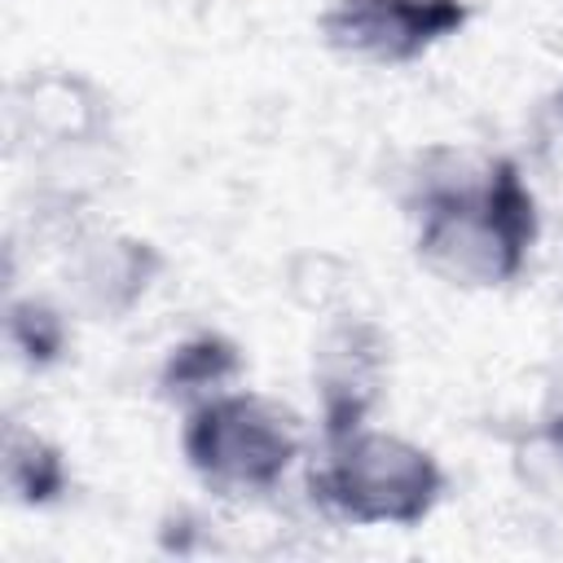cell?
Listing matches in <instances>:
<instances>
[{"instance_id":"1","label":"cell","mask_w":563,"mask_h":563,"mask_svg":"<svg viewBox=\"0 0 563 563\" xmlns=\"http://www.w3.org/2000/svg\"><path fill=\"white\" fill-rule=\"evenodd\" d=\"M449 167L418 176V264L457 290H497L515 282L537 246V198L506 154L466 163L444 150Z\"/></svg>"},{"instance_id":"2","label":"cell","mask_w":563,"mask_h":563,"mask_svg":"<svg viewBox=\"0 0 563 563\" xmlns=\"http://www.w3.org/2000/svg\"><path fill=\"white\" fill-rule=\"evenodd\" d=\"M444 488L449 475L427 444L369 422L325 440L312 471V501L352 528H418L444 501Z\"/></svg>"},{"instance_id":"3","label":"cell","mask_w":563,"mask_h":563,"mask_svg":"<svg viewBox=\"0 0 563 563\" xmlns=\"http://www.w3.org/2000/svg\"><path fill=\"white\" fill-rule=\"evenodd\" d=\"M303 449L295 413L260 391L229 387L194 409H185L180 453L185 466L224 497L273 493Z\"/></svg>"},{"instance_id":"4","label":"cell","mask_w":563,"mask_h":563,"mask_svg":"<svg viewBox=\"0 0 563 563\" xmlns=\"http://www.w3.org/2000/svg\"><path fill=\"white\" fill-rule=\"evenodd\" d=\"M466 0H330L317 18L325 48L365 66H409L466 31Z\"/></svg>"},{"instance_id":"5","label":"cell","mask_w":563,"mask_h":563,"mask_svg":"<svg viewBox=\"0 0 563 563\" xmlns=\"http://www.w3.org/2000/svg\"><path fill=\"white\" fill-rule=\"evenodd\" d=\"M387 378V339L365 317H339L312 352V383L321 400V435L339 440L369 422Z\"/></svg>"},{"instance_id":"6","label":"cell","mask_w":563,"mask_h":563,"mask_svg":"<svg viewBox=\"0 0 563 563\" xmlns=\"http://www.w3.org/2000/svg\"><path fill=\"white\" fill-rule=\"evenodd\" d=\"M163 251L145 238L97 229L79 233L66 255V295L70 308L92 321H119L128 317L158 282Z\"/></svg>"},{"instance_id":"7","label":"cell","mask_w":563,"mask_h":563,"mask_svg":"<svg viewBox=\"0 0 563 563\" xmlns=\"http://www.w3.org/2000/svg\"><path fill=\"white\" fill-rule=\"evenodd\" d=\"M13 128L44 145H92L110 132V101L79 75L40 70L13 88Z\"/></svg>"},{"instance_id":"8","label":"cell","mask_w":563,"mask_h":563,"mask_svg":"<svg viewBox=\"0 0 563 563\" xmlns=\"http://www.w3.org/2000/svg\"><path fill=\"white\" fill-rule=\"evenodd\" d=\"M242 378V352L229 334H216V330H202L185 343H176L158 369V391L163 400L180 405V409H194L220 391H229L233 383Z\"/></svg>"},{"instance_id":"9","label":"cell","mask_w":563,"mask_h":563,"mask_svg":"<svg viewBox=\"0 0 563 563\" xmlns=\"http://www.w3.org/2000/svg\"><path fill=\"white\" fill-rule=\"evenodd\" d=\"M0 471H4V493L18 501V506H53L66 497L70 488V466H66V453L31 422L22 418H9L4 422V457H0Z\"/></svg>"},{"instance_id":"10","label":"cell","mask_w":563,"mask_h":563,"mask_svg":"<svg viewBox=\"0 0 563 563\" xmlns=\"http://www.w3.org/2000/svg\"><path fill=\"white\" fill-rule=\"evenodd\" d=\"M4 334H9V347L18 352V361H26L31 369L57 365L70 343L66 312L57 303H48L44 295H13L4 308Z\"/></svg>"},{"instance_id":"11","label":"cell","mask_w":563,"mask_h":563,"mask_svg":"<svg viewBox=\"0 0 563 563\" xmlns=\"http://www.w3.org/2000/svg\"><path fill=\"white\" fill-rule=\"evenodd\" d=\"M515 471L537 497L563 506V413H550L537 431L523 435V444L515 449Z\"/></svg>"},{"instance_id":"12","label":"cell","mask_w":563,"mask_h":563,"mask_svg":"<svg viewBox=\"0 0 563 563\" xmlns=\"http://www.w3.org/2000/svg\"><path fill=\"white\" fill-rule=\"evenodd\" d=\"M550 110H554V123H559V132H563V84L554 88V101H550Z\"/></svg>"}]
</instances>
